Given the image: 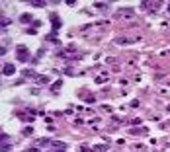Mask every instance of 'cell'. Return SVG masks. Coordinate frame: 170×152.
<instances>
[{
	"instance_id": "6da1fadb",
	"label": "cell",
	"mask_w": 170,
	"mask_h": 152,
	"mask_svg": "<svg viewBox=\"0 0 170 152\" xmlns=\"http://www.w3.org/2000/svg\"><path fill=\"white\" fill-rule=\"evenodd\" d=\"M16 57H18L20 63H27V60H30V51H27L26 45H18V49H16Z\"/></svg>"
},
{
	"instance_id": "7a4b0ae2",
	"label": "cell",
	"mask_w": 170,
	"mask_h": 152,
	"mask_svg": "<svg viewBox=\"0 0 170 152\" xmlns=\"http://www.w3.org/2000/svg\"><path fill=\"white\" fill-rule=\"evenodd\" d=\"M14 72H16V67H14V64H12V63L4 64V68H2V74H4V76H12V74H14Z\"/></svg>"
},
{
	"instance_id": "3957f363",
	"label": "cell",
	"mask_w": 170,
	"mask_h": 152,
	"mask_svg": "<svg viewBox=\"0 0 170 152\" xmlns=\"http://www.w3.org/2000/svg\"><path fill=\"white\" fill-rule=\"evenodd\" d=\"M135 41H139V37H117V39H115V43L125 45V43H135Z\"/></svg>"
},
{
	"instance_id": "277c9868",
	"label": "cell",
	"mask_w": 170,
	"mask_h": 152,
	"mask_svg": "<svg viewBox=\"0 0 170 152\" xmlns=\"http://www.w3.org/2000/svg\"><path fill=\"white\" fill-rule=\"evenodd\" d=\"M121 16L131 18V16H133V10H131V8H121V10H117V18H121Z\"/></svg>"
},
{
	"instance_id": "5b68a950",
	"label": "cell",
	"mask_w": 170,
	"mask_h": 152,
	"mask_svg": "<svg viewBox=\"0 0 170 152\" xmlns=\"http://www.w3.org/2000/svg\"><path fill=\"white\" fill-rule=\"evenodd\" d=\"M20 22H22V23H30V22H35V20H34L31 14H22V16H20Z\"/></svg>"
},
{
	"instance_id": "8992f818",
	"label": "cell",
	"mask_w": 170,
	"mask_h": 152,
	"mask_svg": "<svg viewBox=\"0 0 170 152\" xmlns=\"http://www.w3.org/2000/svg\"><path fill=\"white\" fill-rule=\"evenodd\" d=\"M45 144L51 146L53 141H51V138H37V141H35V146H45Z\"/></svg>"
},
{
	"instance_id": "52a82bcc",
	"label": "cell",
	"mask_w": 170,
	"mask_h": 152,
	"mask_svg": "<svg viewBox=\"0 0 170 152\" xmlns=\"http://www.w3.org/2000/svg\"><path fill=\"white\" fill-rule=\"evenodd\" d=\"M149 129L147 127H137V129H131V135H147Z\"/></svg>"
},
{
	"instance_id": "ba28073f",
	"label": "cell",
	"mask_w": 170,
	"mask_h": 152,
	"mask_svg": "<svg viewBox=\"0 0 170 152\" xmlns=\"http://www.w3.org/2000/svg\"><path fill=\"white\" fill-rule=\"evenodd\" d=\"M18 119H22V121H27V123H30V121H34V119H35V115H26V113H18Z\"/></svg>"
},
{
	"instance_id": "9c48e42d",
	"label": "cell",
	"mask_w": 170,
	"mask_h": 152,
	"mask_svg": "<svg viewBox=\"0 0 170 152\" xmlns=\"http://www.w3.org/2000/svg\"><path fill=\"white\" fill-rule=\"evenodd\" d=\"M107 76H110V74H107V72H104V74L96 76V84H102V82H106V80H107Z\"/></svg>"
},
{
	"instance_id": "30bf717a",
	"label": "cell",
	"mask_w": 170,
	"mask_h": 152,
	"mask_svg": "<svg viewBox=\"0 0 170 152\" xmlns=\"http://www.w3.org/2000/svg\"><path fill=\"white\" fill-rule=\"evenodd\" d=\"M92 150H94V152H106V150H107V144H98V146H94Z\"/></svg>"
},
{
	"instance_id": "8fae6325",
	"label": "cell",
	"mask_w": 170,
	"mask_h": 152,
	"mask_svg": "<svg viewBox=\"0 0 170 152\" xmlns=\"http://www.w3.org/2000/svg\"><path fill=\"white\" fill-rule=\"evenodd\" d=\"M59 27H61V22H59V18H57V16H53V29H59Z\"/></svg>"
},
{
	"instance_id": "7c38bea8",
	"label": "cell",
	"mask_w": 170,
	"mask_h": 152,
	"mask_svg": "<svg viewBox=\"0 0 170 152\" xmlns=\"http://www.w3.org/2000/svg\"><path fill=\"white\" fill-rule=\"evenodd\" d=\"M94 6H96L98 10H104V8H107L110 4H107V2H94Z\"/></svg>"
},
{
	"instance_id": "4fadbf2b",
	"label": "cell",
	"mask_w": 170,
	"mask_h": 152,
	"mask_svg": "<svg viewBox=\"0 0 170 152\" xmlns=\"http://www.w3.org/2000/svg\"><path fill=\"white\" fill-rule=\"evenodd\" d=\"M35 80L39 82V84H47V82H49V78H47V76H37Z\"/></svg>"
},
{
	"instance_id": "5bb4252c",
	"label": "cell",
	"mask_w": 170,
	"mask_h": 152,
	"mask_svg": "<svg viewBox=\"0 0 170 152\" xmlns=\"http://www.w3.org/2000/svg\"><path fill=\"white\" fill-rule=\"evenodd\" d=\"M24 135H26V137H31V135H34V129H31V127H26V129H24Z\"/></svg>"
},
{
	"instance_id": "9a60e30c",
	"label": "cell",
	"mask_w": 170,
	"mask_h": 152,
	"mask_svg": "<svg viewBox=\"0 0 170 152\" xmlns=\"http://www.w3.org/2000/svg\"><path fill=\"white\" fill-rule=\"evenodd\" d=\"M61 84H63V82H61V80H57L55 84H53V88H51V90H53V92H57V90L61 88Z\"/></svg>"
},
{
	"instance_id": "2e32d148",
	"label": "cell",
	"mask_w": 170,
	"mask_h": 152,
	"mask_svg": "<svg viewBox=\"0 0 170 152\" xmlns=\"http://www.w3.org/2000/svg\"><path fill=\"white\" fill-rule=\"evenodd\" d=\"M31 6H35V8H43V6H45V2H39V0H37V2H31Z\"/></svg>"
},
{
	"instance_id": "e0dca14e",
	"label": "cell",
	"mask_w": 170,
	"mask_h": 152,
	"mask_svg": "<svg viewBox=\"0 0 170 152\" xmlns=\"http://www.w3.org/2000/svg\"><path fill=\"white\" fill-rule=\"evenodd\" d=\"M141 121H143V119H141V117H135V119H131V125H139Z\"/></svg>"
},
{
	"instance_id": "ac0fdd59",
	"label": "cell",
	"mask_w": 170,
	"mask_h": 152,
	"mask_svg": "<svg viewBox=\"0 0 170 152\" xmlns=\"http://www.w3.org/2000/svg\"><path fill=\"white\" fill-rule=\"evenodd\" d=\"M78 152H90L88 146H78Z\"/></svg>"
},
{
	"instance_id": "d6986e66",
	"label": "cell",
	"mask_w": 170,
	"mask_h": 152,
	"mask_svg": "<svg viewBox=\"0 0 170 152\" xmlns=\"http://www.w3.org/2000/svg\"><path fill=\"white\" fill-rule=\"evenodd\" d=\"M10 150V144H2V152H8Z\"/></svg>"
},
{
	"instance_id": "ffe728a7",
	"label": "cell",
	"mask_w": 170,
	"mask_h": 152,
	"mask_svg": "<svg viewBox=\"0 0 170 152\" xmlns=\"http://www.w3.org/2000/svg\"><path fill=\"white\" fill-rule=\"evenodd\" d=\"M24 152H39V148H27V150H24Z\"/></svg>"
},
{
	"instance_id": "44dd1931",
	"label": "cell",
	"mask_w": 170,
	"mask_h": 152,
	"mask_svg": "<svg viewBox=\"0 0 170 152\" xmlns=\"http://www.w3.org/2000/svg\"><path fill=\"white\" fill-rule=\"evenodd\" d=\"M55 152H67V150H61V148H59V150H55Z\"/></svg>"
},
{
	"instance_id": "7402d4cb",
	"label": "cell",
	"mask_w": 170,
	"mask_h": 152,
	"mask_svg": "<svg viewBox=\"0 0 170 152\" xmlns=\"http://www.w3.org/2000/svg\"><path fill=\"white\" fill-rule=\"evenodd\" d=\"M168 12H170V6H168Z\"/></svg>"
}]
</instances>
